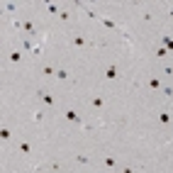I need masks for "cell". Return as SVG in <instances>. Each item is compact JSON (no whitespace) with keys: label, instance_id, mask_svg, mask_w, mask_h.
<instances>
[{"label":"cell","instance_id":"1","mask_svg":"<svg viewBox=\"0 0 173 173\" xmlns=\"http://www.w3.org/2000/svg\"><path fill=\"white\" fill-rule=\"evenodd\" d=\"M105 78H107V81H115L117 78V66H107V68H105Z\"/></svg>","mask_w":173,"mask_h":173},{"label":"cell","instance_id":"2","mask_svg":"<svg viewBox=\"0 0 173 173\" xmlns=\"http://www.w3.org/2000/svg\"><path fill=\"white\" fill-rule=\"evenodd\" d=\"M63 115H66V119H68V122H76V124H81V117L76 115V110H66Z\"/></svg>","mask_w":173,"mask_h":173},{"label":"cell","instance_id":"3","mask_svg":"<svg viewBox=\"0 0 173 173\" xmlns=\"http://www.w3.org/2000/svg\"><path fill=\"white\" fill-rule=\"evenodd\" d=\"M37 95H39V98H42V100L46 102V105H54V98H51V95H49V93H44V90H39V93H37Z\"/></svg>","mask_w":173,"mask_h":173},{"label":"cell","instance_id":"4","mask_svg":"<svg viewBox=\"0 0 173 173\" xmlns=\"http://www.w3.org/2000/svg\"><path fill=\"white\" fill-rule=\"evenodd\" d=\"M171 119H173V117L168 115V112H161V115H159V122H161V124H168Z\"/></svg>","mask_w":173,"mask_h":173},{"label":"cell","instance_id":"5","mask_svg":"<svg viewBox=\"0 0 173 173\" xmlns=\"http://www.w3.org/2000/svg\"><path fill=\"white\" fill-rule=\"evenodd\" d=\"M98 20H100V22H102V25H105L107 29H119V27L115 25V22H110V20H102V17H98Z\"/></svg>","mask_w":173,"mask_h":173},{"label":"cell","instance_id":"6","mask_svg":"<svg viewBox=\"0 0 173 173\" xmlns=\"http://www.w3.org/2000/svg\"><path fill=\"white\" fill-rule=\"evenodd\" d=\"M161 42H163L166 49H171V51H173V39H171V37H161Z\"/></svg>","mask_w":173,"mask_h":173},{"label":"cell","instance_id":"7","mask_svg":"<svg viewBox=\"0 0 173 173\" xmlns=\"http://www.w3.org/2000/svg\"><path fill=\"white\" fill-rule=\"evenodd\" d=\"M73 44H76V46H86L88 39H83V37H73Z\"/></svg>","mask_w":173,"mask_h":173},{"label":"cell","instance_id":"8","mask_svg":"<svg viewBox=\"0 0 173 173\" xmlns=\"http://www.w3.org/2000/svg\"><path fill=\"white\" fill-rule=\"evenodd\" d=\"M56 78H58V81H66V78H68V71H63V68H58V71H56Z\"/></svg>","mask_w":173,"mask_h":173},{"label":"cell","instance_id":"9","mask_svg":"<svg viewBox=\"0 0 173 173\" xmlns=\"http://www.w3.org/2000/svg\"><path fill=\"white\" fill-rule=\"evenodd\" d=\"M10 137H12V134H10V129H0V139H2V142H7Z\"/></svg>","mask_w":173,"mask_h":173},{"label":"cell","instance_id":"10","mask_svg":"<svg viewBox=\"0 0 173 173\" xmlns=\"http://www.w3.org/2000/svg\"><path fill=\"white\" fill-rule=\"evenodd\" d=\"M149 86L154 88V90H159V88H161V81H159V78H151V81H149Z\"/></svg>","mask_w":173,"mask_h":173},{"label":"cell","instance_id":"11","mask_svg":"<svg viewBox=\"0 0 173 173\" xmlns=\"http://www.w3.org/2000/svg\"><path fill=\"white\" fill-rule=\"evenodd\" d=\"M20 151H22V154H29V151H32V146H29L27 142H22V144H20Z\"/></svg>","mask_w":173,"mask_h":173},{"label":"cell","instance_id":"12","mask_svg":"<svg viewBox=\"0 0 173 173\" xmlns=\"http://www.w3.org/2000/svg\"><path fill=\"white\" fill-rule=\"evenodd\" d=\"M10 61H15V63L22 61V54H20V51H12V54H10Z\"/></svg>","mask_w":173,"mask_h":173},{"label":"cell","instance_id":"13","mask_svg":"<svg viewBox=\"0 0 173 173\" xmlns=\"http://www.w3.org/2000/svg\"><path fill=\"white\" fill-rule=\"evenodd\" d=\"M102 105H105L102 98H93V107H102Z\"/></svg>","mask_w":173,"mask_h":173},{"label":"cell","instance_id":"14","mask_svg":"<svg viewBox=\"0 0 173 173\" xmlns=\"http://www.w3.org/2000/svg\"><path fill=\"white\" fill-rule=\"evenodd\" d=\"M76 161H78V163H90V159H88V156H83V154H78V156H76Z\"/></svg>","mask_w":173,"mask_h":173},{"label":"cell","instance_id":"15","mask_svg":"<svg viewBox=\"0 0 173 173\" xmlns=\"http://www.w3.org/2000/svg\"><path fill=\"white\" fill-rule=\"evenodd\" d=\"M46 10H49V12H51V15H56V12H58V7H56V5H54V2H49V5H46Z\"/></svg>","mask_w":173,"mask_h":173},{"label":"cell","instance_id":"16","mask_svg":"<svg viewBox=\"0 0 173 173\" xmlns=\"http://www.w3.org/2000/svg\"><path fill=\"white\" fill-rule=\"evenodd\" d=\"M105 166H110V168H112V166H115V159H112V156H107V159H105Z\"/></svg>","mask_w":173,"mask_h":173},{"label":"cell","instance_id":"17","mask_svg":"<svg viewBox=\"0 0 173 173\" xmlns=\"http://www.w3.org/2000/svg\"><path fill=\"white\" fill-rule=\"evenodd\" d=\"M44 119V112H34V122H42Z\"/></svg>","mask_w":173,"mask_h":173},{"label":"cell","instance_id":"18","mask_svg":"<svg viewBox=\"0 0 173 173\" xmlns=\"http://www.w3.org/2000/svg\"><path fill=\"white\" fill-rule=\"evenodd\" d=\"M166 73H168V76H173V68H166Z\"/></svg>","mask_w":173,"mask_h":173},{"label":"cell","instance_id":"19","mask_svg":"<svg viewBox=\"0 0 173 173\" xmlns=\"http://www.w3.org/2000/svg\"><path fill=\"white\" fill-rule=\"evenodd\" d=\"M122 173H134V171H132V168H124V171H122Z\"/></svg>","mask_w":173,"mask_h":173},{"label":"cell","instance_id":"20","mask_svg":"<svg viewBox=\"0 0 173 173\" xmlns=\"http://www.w3.org/2000/svg\"><path fill=\"white\" fill-rule=\"evenodd\" d=\"M171 17H173V10H171Z\"/></svg>","mask_w":173,"mask_h":173}]
</instances>
